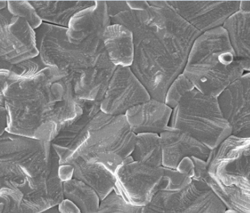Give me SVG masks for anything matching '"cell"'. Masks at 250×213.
<instances>
[{
	"instance_id": "obj_1",
	"label": "cell",
	"mask_w": 250,
	"mask_h": 213,
	"mask_svg": "<svg viewBox=\"0 0 250 213\" xmlns=\"http://www.w3.org/2000/svg\"><path fill=\"white\" fill-rule=\"evenodd\" d=\"M0 85L8 133L51 143L62 125L77 115L72 83L56 67L46 66L30 78L0 68Z\"/></svg>"
},
{
	"instance_id": "obj_21",
	"label": "cell",
	"mask_w": 250,
	"mask_h": 213,
	"mask_svg": "<svg viewBox=\"0 0 250 213\" xmlns=\"http://www.w3.org/2000/svg\"><path fill=\"white\" fill-rule=\"evenodd\" d=\"M109 60L117 66L130 67L135 55L133 33L120 24H111L102 38Z\"/></svg>"
},
{
	"instance_id": "obj_6",
	"label": "cell",
	"mask_w": 250,
	"mask_h": 213,
	"mask_svg": "<svg viewBox=\"0 0 250 213\" xmlns=\"http://www.w3.org/2000/svg\"><path fill=\"white\" fill-rule=\"evenodd\" d=\"M169 126L187 132L211 149L232 135L231 126L218 98L205 95L196 88L173 109Z\"/></svg>"
},
{
	"instance_id": "obj_22",
	"label": "cell",
	"mask_w": 250,
	"mask_h": 213,
	"mask_svg": "<svg viewBox=\"0 0 250 213\" xmlns=\"http://www.w3.org/2000/svg\"><path fill=\"white\" fill-rule=\"evenodd\" d=\"M43 23L68 28L71 19L96 1H30Z\"/></svg>"
},
{
	"instance_id": "obj_39",
	"label": "cell",
	"mask_w": 250,
	"mask_h": 213,
	"mask_svg": "<svg viewBox=\"0 0 250 213\" xmlns=\"http://www.w3.org/2000/svg\"><path fill=\"white\" fill-rule=\"evenodd\" d=\"M8 8V1L6 0H0V10Z\"/></svg>"
},
{
	"instance_id": "obj_32",
	"label": "cell",
	"mask_w": 250,
	"mask_h": 213,
	"mask_svg": "<svg viewBox=\"0 0 250 213\" xmlns=\"http://www.w3.org/2000/svg\"><path fill=\"white\" fill-rule=\"evenodd\" d=\"M1 69H6L20 78H30L46 67L39 57L17 64L0 61Z\"/></svg>"
},
{
	"instance_id": "obj_8",
	"label": "cell",
	"mask_w": 250,
	"mask_h": 213,
	"mask_svg": "<svg viewBox=\"0 0 250 213\" xmlns=\"http://www.w3.org/2000/svg\"><path fill=\"white\" fill-rule=\"evenodd\" d=\"M0 161L14 164L39 185L48 183L60 165L51 143L7 131L0 135Z\"/></svg>"
},
{
	"instance_id": "obj_31",
	"label": "cell",
	"mask_w": 250,
	"mask_h": 213,
	"mask_svg": "<svg viewBox=\"0 0 250 213\" xmlns=\"http://www.w3.org/2000/svg\"><path fill=\"white\" fill-rule=\"evenodd\" d=\"M164 174L161 182L160 191L175 192L184 189L192 183V179L177 169L164 167Z\"/></svg>"
},
{
	"instance_id": "obj_24",
	"label": "cell",
	"mask_w": 250,
	"mask_h": 213,
	"mask_svg": "<svg viewBox=\"0 0 250 213\" xmlns=\"http://www.w3.org/2000/svg\"><path fill=\"white\" fill-rule=\"evenodd\" d=\"M111 24H120L126 27L133 34L145 29L164 28L166 25V19L163 8L149 4L142 10L129 9L120 13L111 19Z\"/></svg>"
},
{
	"instance_id": "obj_2",
	"label": "cell",
	"mask_w": 250,
	"mask_h": 213,
	"mask_svg": "<svg viewBox=\"0 0 250 213\" xmlns=\"http://www.w3.org/2000/svg\"><path fill=\"white\" fill-rule=\"evenodd\" d=\"M151 4L163 8L166 25L133 34L135 55L130 68L151 98L165 102L169 86L184 72L192 46L201 33L165 1Z\"/></svg>"
},
{
	"instance_id": "obj_9",
	"label": "cell",
	"mask_w": 250,
	"mask_h": 213,
	"mask_svg": "<svg viewBox=\"0 0 250 213\" xmlns=\"http://www.w3.org/2000/svg\"><path fill=\"white\" fill-rule=\"evenodd\" d=\"M227 208L205 181L193 180L175 192L160 191L143 213H224Z\"/></svg>"
},
{
	"instance_id": "obj_38",
	"label": "cell",
	"mask_w": 250,
	"mask_h": 213,
	"mask_svg": "<svg viewBox=\"0 0 250 213\" xmlns=\"http://www.w3.org/2000/svg\"><path fill=\"white\" fill-rule=\"evenodd\" d=\"M41 213H61L60 212L59 207L55 206V207L51 208L50 209L45 211V212Z\"/></svg>"
},
{
	"instance_id": "obj_13",
	"label": "cell",
	"mask_w": 250,
	"mask_h": 213,
	"mask_svg": "<svg viewBox=\"0 0 250 213\" xmlns=\"http://www.w3.org/2000/svg\"><path fill=\"white\" fill-rule=\"evenodd\" d=\"M150 99L130 67L117 66L102 101L101 110L110 115H125L129 109Z\"/></svg>"
},
{
	"instance_id": "obj_5",
	"label": "cell",
	"mask_w": 250,
	"mask_h": 213,
	"mask_svg": "<svg viewBox=\"0 0 250 213\" xmlns=\"http://www.w3.org/2000/svg\"><path fill=\"white\" fill-rule=\"evenodd\" d=\"M136 140L137 134L126 115L113 116L101 110L91 121L88 138L72 157L101 164L115 174L120 165L131 156Z\"/></svg>"
},
{
	"instance_id": "obj_10",
	"label": "cell",
	"mask_w": 250,
	"mask_h": 213,
	"mask_svg": "<svg viewBox=\"0 0 250 213\" xmlns=\"http://www.w3.org/2000/svg\"><path fill=\"white\" fill-rule=\"evenodd\" d=\"M164 174V167H151L129 156L116 171L114 191L130 205L144 207L160 192Z\"/></svg>"
},
{
	"instance_id": "obj_17",
	"label": "cell",
	"mask_w": 250,
	"mask_h": 213,
	"mask_svg": "<svg viewBox=\"0 0 250 213\" xmlns=\"http://www.w3.org/2000/svg\"><path fill=\"white\" fill-rule=\"evenodd\" d=\"M173 109L165 102L152 99L137 105L126 112L127 121L136 134L160 135L170 125Z\"/></svg>"
},
{
	"instance_id": "obj_15",
	"label": "cell",
	"mask_w": 250,
	"mask_h": 213,
	"mask_svg": "<svg viewBox=\"0 0 250 213\" xmlns=\"http://www.w3.org/2000/svg\"><path fill=\"white\" fill-rule=\"evenodd\" d=\"M218 99L232 135L250 138V72L238 78Z\"/></svg>"
},
{
	"instance_id": "obj_7",
	"label": "cell",
	"mask_w": 250,
	"mask_h": 213,
	"mask_svg": "<svg viewBox=\"0 0 250 213\" xmlns=\"http://www.w3.org/2000/svg\"><path fill=\"white\" fill-rule=\"evenodd\" d=\"M206 182L218 198L243 193L250 198V138L231 135L212 149Z\"/></svg>"
},
{
	"instance_id": "obj_34",
	"label": "cell",
	"mask_w": 250,
	"mask_h": 213,
	"mask_svg": "<svg viewBox=\"0 0 250 213\" xmlns=\"http://www.w3.org/2000/svg\"><path fill=\"white\" fill-rule=\"evenodd\" d=\"M73 174H74V168L72 165L70 164L60 165L59 175L62 183L73 178Z\"/></svg>"
},
{
	"instance_id": "obj_11",
	"label": "cell",
	"mask_w": 250,
	"mask_h": 213,
	"mask_svg": "<svg viewBox=\"0 0 250 213\" xmlns=\"http://www.w3.org/2000/svg\"><path fill=\"white\" fill-rule=\"evenodd\" d=\"M39 56L37 35L28 22L8 8L0 10V61L17 64Z\"/></svg>"
},
{
	"instance_id": "obj_29",
	"label": "cell",
	"mask_w": 250,
	"mask_h": 213,
	"mask_svg": "<svg viewBox=\"0 0 250 213\" xmlns=\"http://www.w3.org/2000/svg\"><path fill=\"white\" fill-rule=\"evenodd\" d=\"M97 213H143V207L130 205L113 191L101 201Z\"/></svg>"
},
{
	"instance_id": "obj_28",
	"label": "cell",
	"mask_w": 250,
	"mask_h": 213,
	"mask_svg": "<svg viewBox=\"0 0 250 213\" xmlns=\"http://www.w3.org/2000/svg\"><path fill=\"white\" fill-rule=\"evenodd\" d=\"M195 89V87L191 81L184 73H182L169 86L165 103L173 109L179 105L185 95Z\"/></svg>"
},
{
	"instance_id": "obj_36",
	"label": "cell",
	"mask_w": 250,
	"mask_h": 213,
	"mask_svg": "<svg viewBox=\"0 0 250 213\" xmlns=\"http://www.w3.org/2000/svg\"><path fill=\"white\" fill-rule=\"evenodd\" d=\"M0 117H1V124H0V135L6 131L8 128V114L6 108L4 106H0Z\"/></svg>"
},
{
	"instance_id": "obj_37",
	"label": "cell",
	"mask_w": 250,
	"mask_h": 213,
	"mask_svg": "<svg viewBox=\"0 0 250 213\" xmlns=\"http://www.w3.org/2000/svg\"><path fill=\"white\" fill-rule=\"evenodd\" d=\"M240 10L250 12V1H241Z\"/></svg>"
},
{
	"instance_id": "obj_25",
	"label": "cell",
	"mask_w": 250,
	"mask_h": 213,
	"mask_svg": "<svg viewBox=\"0 0 250 213\" xmlns=\"http://www.w3.org/2000/svg\"><path fill=\"white\" fill-rule=\"evenodd\" d=\"M64 199L72 202L82 213H97L101 199L97 192L83 181L72 178L62 184Z\"/></svg>"
},
{
	"instance_id": "obj_3",
	"label": "cell",
	"mask_w": 250,
	"mask_h": 213,
	"mask_svg": "<svg viewBox=\"0 0 250 213\" xmlns=\"http://www.w3.org/2000/svg\"><path fill=\"white\" fill-rule=\"evenodd\" d=\"M244 71L223 26L198 37L183 73L201 93L218 98Z\"/></svg>"
},
{
	"instance_id": "obj_14",
	"label": "cell",
	"mask_w": 250,
	"mask_h": 213,
	"mask_svg": "<svg viewBox=\"0 0 250 213\" xmlns=\"http://www.w3.org/2000/svg\"><path fill=\"white\" fill-rule=\"evenodd\" d=\"M77 115L62 125L51 141L60 158V165L70 160L89 136V128L95 116L101 111V102L75 98Z\"/></svg>"
},
{
	"instance_id": "obj_26",
	"label": "cell",
	"mask_w": 250,
	"mask_h": 213,
	"mask_svg": "<svg viewBox=\"0 0 250 213\" xmlns=\"http://www.w3.org/2000/svg\"><path fill=\"white\" fill-rule=\"evenodd\" d=\"M134 160L154 167H163L162 139L155 133L137 134L135 147L131 155Z\"/></svg>"
},
{
	"instance_id": "obj_27",
	"label": "cell",
	"mask_w": 250,
	"mask_h": 213,
	"mask_svg": "<svg viewBox=\"0 0 250 213\" xmlns=\"http://www.w3.org/2000/svg\"><path fill=\"white\" fill-rule=\"evenodd\" d=\"M8 9L9 12L14 17L20 18L27 21L34 30L40 28L43 23L30 1L8 0Z\"/></svg>"
},
{
	"instance_id": "obj_20",
	"label": "cell",
	"mask_w": 250,
	"mask_h": 213,
	"mask_svg": "<svg viewBox=\"0 0 250 213\" xmlns=\"http://www.w3.org/2000/svg\"><path fill=\"white\" fill-rule=\"evenodd\" d=\"M74 168L73 178L77 179L92 188L101 201L115 190V174L100 163L89 162L80 156H73L67 161Z\"/></svg>"
},
{
	"instance_id": "obj_12",
	"label": "cell",
	"mask_w": 250,
	"mask_h": 213,
	"mask_svg": "<svg viewBox=\"0 0 250 213\" xmlns=\"http://www.w3.org/2000/svg\"><path fill=\"white\" fill-rule=\"evenodd\" d=\"M201 34L223 27L240 11L241 1H165Z\"/></svg>"
},
{
	"instance_id": "obj_19",
	"label": "cell",
	"mask_w": 250,
	"mask_h": 213,
	"mask_svg": "<svg viewBox=\"0 0 250 213\" xmlns=\"http://www.w3.org/2000/svg\"><path fill=\"white\" fill-rule=\"evenodd\" d=\"M111 24L106 1L96 0L95 5L78 12L71 19L67 30L69 42L80 44L91 35L103 38L104 31Z\"/></svg>"
},
{
	"instance_id": "obj_35",
	"label": "cell",
	"mask_w": 250,
	"mask_h": 213,
	"mask_svg": "<svg viewBox=\"0 0 250 213\" xmlns=\"http://www.w3.org/2000/svg\"><path fill=\"white\" fill-rule=\"evenodd\" d=\"M58 207L61 213H82L74 203L66 199H64Z\"/></svg>"
},
{
	"instance_id": "obj_33",
	"label": "cell",
	"mask_w": 250,
	"mask_h": 213,
	"mask_svg": "<svg viewBox=\"0 0 250 213\" xmlns=\"http://www.w3.org/2000/svg\"><path fill=\"white\" fill-rule=\"evenodd\" d=\"M106 3L110 19H112L120 13L130 9L127 3V1H106Z\"/></svg>"
},
{
	"instance_id": "obj_4",
	"label": "cell",
	"mask_w": 250,
	"mask_h": 213,
	"mask_svg": "<svg viewBox=\"0 0 250 213\" xmlns=\"http://www.w3.org/2000/svg\"><path fill=\"white\" fill-rule=\"evenodd\" d=\"M67 30L43 23L35 32L42 62L46 66L56 67L65 73L73 86L84 71L95 66L104 45L97 35H91L81 43H71Z\"/></svg>"
},
{
	"instance_id": "obj_23",
	"label": "cell",
	"mask_w": 250,
	"mask_h": 213,
	"mask_svg": "<svg viewBox=\"0 0 250 213\" xmlns=\"http://www.w3.org/2000/svg\"><path fill=\"white\" fill-rule=\"evenodd\" d=\"M236 58L244 71L250 72V12L238 11L223 25Z\"/></svg>"
},
{
	"instance_id": "obj_16",
	"label": "cell",
	"mask_w": 250,
	"mask_h": 213,
	"mask_svg": "<svg viewBox=\"0 0 250 213\" xmlns=\"http://www.w3.org/2000/svg\"><path fill=\"white\" fill-rule=\"evenodd\" d=\"M164 149L163 167L176 169L187 157L195 156L207 161L212 149L190 134L169 126L160 134Z\"/></svg>"
},
{
	"instance_id": "obj_18",
	"label": "cell",
	"mask_w": 250,
	"mask_h": 213,
	"mask_svg": "<svg viewBox=\"0 0 250 213\" xmlns=\"http://www.w3.org/2000/svg\"><path fill=\"white\" fill-rule=\"evenodd\" d=\"M117 68L104 48L95 66L84 71L73 85L75 98L102 102Z\"/></svg>"
},
{
	"instance_id": "obj_40",
	"label": "cell",
	"mask_w": 250,
	"mask_h": 213,
	"mask_svg": "<svg viewBox=\"0 0 250 213\" xmlns=\"http://www.w3.org/2000/svg\"><path fill=\"white\" fill-rule=\"evenodd\" d=\"M224 213H240L238 212H236V211L232 210H227L225 211Z\"/></svg>"
},
{
	"instance_id": "obj_30",
	"label": "cell",
	"mask_w": 250,
	"mask_h": 213,
	"mask_svg": "<svg viewBox=\"0 0 250 213\" xmlns=\"http://www.w3.org/2000/svg\"><path fill=\"white\" fill-rule=\"evenodd\" d=\"M176 169L192 180L205 181L209 176L207 161L195 156L185 158Z\"/></svg>"
}]
</instances>
